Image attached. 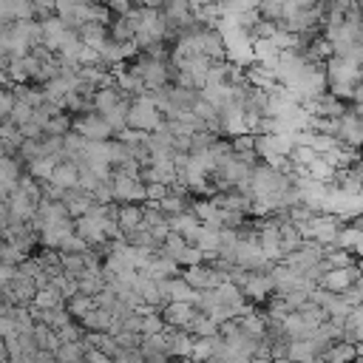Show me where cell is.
Returning <instances> with one entry per match:
<instances>
[{"mask_svg":"<svg viewBox=\"0 0 363 363\" xmlns=\"http://www.w3.org/2000/svg\"><path fill=\"white\" fill-rule=\"evenodd\" d=\"M164 122V113L153 105V99L145 94L133 96L130 99V111H128V128H136V130H145V133H153L159 130Z\"/></svg>","mask_w":363,"mask_h":363,"instance_id":"6da1fadb","label":"cell"},{"mask_svg":"<svg viewBox=\"0 0 363 363\" xmlns=\"http://www.w3.org/2000/svg\"><path fill=\"white\" fill-rule=\"evenodd\" d=\"M71 130L91 139V142H108L113 139V128L111 122L99 113V111H88V113H74L71 116Z\"/></svg>","mask_w":363,"mask_h":363,"instance_id":"7a4b0ae2","label":"cell"},{"mask_svg":"<svg viewBox=\"0 0 363 363\" xmlns=\"http://www.w3.org/2000/svg\"><path fill=\"white\" fill-rule=\"evenodd\" d=\"M323 68H326L329 88H332V85H340V82H352V85H354V82L363 77L360 62H354V60H349V57H340V54H332V57L323 62Z\"/></svg>","mask_w":363,"mask_h":363,"instance_id":"3957f363","label":"cell"},{"mask_svg":"<svg viewBox=\"0 0 363 363\" xmlns=\"http://www.w3.org/2000/svg\"><path fill=\"white\" fill-rule=\"evenodd\" d=\"M111 182H113V196L116 201H130V204H145L147 201V184L142 179H133V176H125L119 170L111 173Z\"/></svg>","mask_w":363,"mask_h":363,"instance_id":"277c9868","label":"cell"},{"mask_svg":"<svg viewBox=\"0 0 363 363\" xmlns=\"http://www.w3.org/2000/svg\"><path fill=\"white\" fill-rule=\"evenodd\" d=\"M182 278L193 286V289H216L218 284L227 281V275L221 269H216L213 264H190V267H182Z\"/></svg>","mask_w":363,"mask_h":363,"instance_id":"5b68a950","label":"cell"},{"mask_svg":"<svg viewBox=\"0 0 363 363\" xmlns=\"http://www.w3.org/2000/svg\"><path fill=\"white\" fill-rule=\"evenodd\" d=\"M363 275V269H360V264H352V267H340V269H329V272H323L320 275V281H318V286H323V289H329V292H335V295H340V292H346L352 284H357V278Z\"/></svg>","mask_w":363,"mask_h":363,"instance_id":"8992f818","label":"cell"},{"mask_svg":"<svg viewBox=\"0 0 363 363\" xmlns=\"http://www.w3.org/2000/svg\"><path fill=\"white\" fill-rule=\"evenodd\" d=\"M43 23V45L48 48V51H60V45L71 37V34H77V31H71L68 26H65V20L60 17V14H48V17H43L40 20Z\"/></svg>","mask_w":363,"mask_h":363,"instance_id":"52a82bcc","label":"cell"},{"mask_svg":"<svg viewBox=\"0 0 363 363\" xmlns=\"http://www.w3.org/2000/svg\"><path fill=\"white\" fill-rule=\"evenodd\" d=\"M241 292L247 295V301H252L258 306V303H264L275 292V281H272L269 272H250L247 281L241 284Z\"/></svg>","mask_w":363,"mask_h":363,"instance_id":"ba28073f","label":"cell"},{"mask_svg":"<svg viewBox=\"0 0 363 363\" xmlns=\"http://www.w3.org/2000/svg\"><path fill=\"white\" fill-rule=\"evenodd\" d=\"M193 315H196V303H190V301H167L162 306V318L173 329H187Z\"/></svg>","mask_w":363,"mask_h":363,"instance_id":"9c48e42d","label":"cell"},{"mask_svg":"<svg viewBox=\"0 0 363 363\" xmlns=\"http://www.w3.org/2000/svg\"><path fill=\"white\" fill-rule=\"evenodd\" d=\"M6 201H9V213H11L14 221H31V218L37 216V207H40V201H34V199H31L26 190H20V187H14Z\"/></svg>","mask_w":363,"mask_h":363,"instance_id":"30bf717a","label":"cell"},{"mask_svg":"<svg viewBox=\"0 0 363 363\" xmlns=\"http://www.w3.org/2000/svg\"><path fill=\"white\" fill-rule=\"evenodd\" d=\"M48 182H51V184H57V187H62V190L77 187V184H79V164H77V162H71V159H60V162L54 164V170H51Z\"/></svg>","mask_w":363,"mask_h":363,"instance_id":"8fae6325","label":"cell"},{"mask_svg":"<svg viewBox=\"0 0 363 363\" xmlns=\"http://www.w3.org/2000/svg\"><path fill=\"white\" fill-rule=\"evenodd\" d=\"M164 337H167V352H170V357H187V354L193 352L196 335H190L187 329L164 326Z\"/></svg>","mask_w":363,"mask_h":363,"instance_id":"7c38bea8","label":"cell"},{"mask_svg":"<svg viewBox=\"0 0 363 363\" xmlns=\"http://www.w3.org/2000/svg\"><path fill=\"white\" fill-rule=\"evenodd\" d=\"M62 204H65V210H68L71 218H79V216H85L94 207V193H85L79 187H71V190H65Z\"/></svg>","mask_w":363,"mask_h":363,"instance_id":"4fadbf2b","label":"cell"},{"mask_svg":"<svg viewBox=\"0 0 363 363\" xmlns=\"http://www.w3.org/2000/svg\"><path fill=\"white\" fill-rule=\"evenodd\" d=\"M71 233H74V218L48 224V227L40 230V247H54V250H60V244H62Z\"/></svg>","mask_w":363,"mask_h":363,"instance_id":"5bb4252c","label":"cell"},{"mask_svg":"<svg viewBox=\"0 0 363 363\" xmlns=\"http://www.w3.org/2000/svg\"><path fill=\"white\" fill-rule=\"evenodd\" d=\"M77 34H79V40H82L85 45H91L94 51H102V48L111 43V31H108V26H102V23H85Z\"/></svg>","mask_w":363,"mask_h":363,"instance_id":"9a60e30c","label":"cell"},{"mask_svg":"<svg viewBox=\"0 0 363 363\" xmlns=\"http://www.w3.org/2000/svg\"><path fill=\"white\" fill-rule=\"evenodd\" d=\"M142 272H147L150 278L167 281V278L182 275V264H179V261H173V258H167V255H153V261H150V264H147Z\"/></svg>","mask_w":363,"mask_h":363,"instance_id":"2e32d148","label":"cell"},{"mask_svg":"<svg viewBox=\"0 0 363 363\" xmlns=\"http://www.w3.org/2000/svg\"><path fill=\"white\" fill-rule=\"evenodd\" d=\"M326 363H354L357 360V343H352V340H335V343H329V349L320 354Z\"/></svg>","mask_w":363,"mask_h":363,"instance_id":"e0dca14e","label":"cell"},{"mask_svg":"<svg viewBox=\"0 0 363 363\" xmlns=\"http://www.w3.org/2000/svg\"><path fill=\"white\" fill-rule=\"evenodd\" d=\"M116 221H119V230L122 233H130L136 230L142 221H145V204H130V201H119V213H116Z\"/></svg>","mask_w":363,"mask_h":363,"instance_id":"ac0fdd59","label":"cell"},{"mask_svg":"<svg viewBox=\"0 0 363 363\" xmlns=\"http://www.w3.org/2000/svg\"><path fill=\"white\" fill-rule=\"evenodd\" d=\"M79 323H82L85 332H111L113 329V315L102 306H94L85 318H79Z\"/></svg>","mask_w":363,"mask_h":363,"instance_id":"d6986e66","label":"cell"},{"mask_svg":"<svg viewBox=\"0 0 363 363\" xmlns=\"http://www.w3.org/2000/svg\"><path fill=\"white\" fill-rule=\"evenodd\" d=\"M315 357H320V354H318V346L312 340H289V349H286L289 363H309Z\"/></svg>","mask_w":363,"mask_h":363,"instance_id":"ffe728a7","label":"cell"},{"mask_svg":"<svg viewBox=\"0 0 363 363\" xmlns=\"http://www.w3.org/2000/svg\"><path fill=\"white\" fill-rule=\"evenodd\" d=\"M108 31H111V40H116V43H133L136 23L130 20V14H122V17H113L111 20Z\"/></svg>","mask_w":363,"mask_h":363,"instance_id":"44dd1931","label":"cell"},{"mask_svg":"<svg viewBox=\"0 0 363 363\" xmlns=\"http://www.w3.org/2000/svg\"><path fill=\"white\" fill-rule=\"evenodd\" d=\"M281 250H284V258L289 255V252H295L298 247H301V241H303V235H301V227L295 224V221H281Z\"/></svg>","mask_w":363,"mask_h":363,"instance_id":"7402d4cb","label":"cell"},{"mask_svg":"<svg viewBox=\"0 0 363 363\" xmlns=\"http://www.w3.org/2000/svg\"><path fill=\"white\" fill-rule=\"evenodd\" d=\"M125 94L116 88V85H108V88H96V94H94V111H99V113H108L111 108H116L119 105V99H122Z\"/></svg>","mask_w":363,"mask_h":363,"instance_id":"603a6c76","label":"cell"},{"mask_svg":"<svg viewBox=\"0 0 363 363\" xmlns=\"http://www.w3.org/2000/svg\"><path fill=\"white\" fill-rule=\"evenodd\" d=\"M187 332H190V335H196V337H213V335H218V323H216L207 312L196 309V315H193V320H190Z\"/></svg>","mask_w":363,"mask_h":363,"instance_id":"cb8c5ba5","label":"cell"},{"mask_svg":"<svg viewBox=\"0 0 363 363\" xmlns=\"http://www.w3.org/2000/svg\"><path fill=\"white\" fill-rule=\"evenodd\" d=\"M31 335H34L37 346H40V349H45V352H57V346L62 343V340H60V335H57V329H54V326H48V323H34Z\"/></svg>","mask_w":363,"mask_h":363,"instance_id":"d4e9b609","label":"cell"},{"mask_svg":"<svg viewBox=\"0 0 363 363\" xmlns=\"http://www.w3.org/2000/svg\"><path fill=\"white\" fill-rule=\"evenodd\" d=\"M363 241V227H357V224H340V230H337V238H335V247H343V250H357V244Z\"/></svg>","mask_w":363,"mask_h":363,"instance_id":"484cf974","label":"cell"},{"mask_svg":"<svg viewBox=\"0 0 363 363\" xmlns=\"http://www.w3.org/2000/svg\"><path fill=\"white\" fill-rule=\"evenodd\" d=\"M167 295H170V301H196L199 298V289H193L182 275H176V278H167Z\"/></svg>","mask_w":363,"mask_h":363,"instance_id":"4316f807","label":"cell"},{"mask_svg":"<svg viewBox=\"0 0 363 363\" xmlns=\"http://www.w3.org/2000/svg\"><path fill=\"white\" fill-rule=\"evenodd\" d=\"M167 224H170V230H173V233H182L184 238H190V235H193V230H196L201 221H199V218L193 216V210L187 207V210H184V213H179V216H170V218H167Z\"/></svg>","mask_w":363,"mask_h":363,"instance_id":"83f0119b","label":"cell"},{"mask_svg":"<svg viewBox=\"0 0 363 363\" xmlns=\"http://www.w3.org/2000/svg\"><path fill=\"white\" fill-rule=\"evenodd\" d=\"M62 303H65V298L60 295V289L54 284L40 286L37 295H34V301H31V306H40V309H54V306H62Z\"/></svg>","mask_w":363,"mask_h":363,"instance_id":"f1b7e54d","label":"cell"},{"mask_svg":"<svg viewBox=\"0 0 363 363\" xmlns=\"http://www.w3.org/2000/svg\"><path fill=\"white\" fill-rule=\"evenodd\" d=\"M323 255H326V261H329L335 269L357 264V255H354L352 250H343V247H335V244H326V247H323Z\"/></svg>","mask_w":363,"mask_h":363,"instance_id":"f546056e","label":"cell"},{"mask_svg":"<svg viewBox=\"0 0 363 363\" xmlns=\"http://www.w3.org/2000/svg\"><path fill=\"white\" fill-rule=\"evenodd\" d=\"M57 162H60V159H54V156L31 159V162H26V173H31L37 182H48V176H51V170H54Z\"/></svg>","mask_w":363,"mask_h":363,"instance_id":"4dcf8cb0","label":"cell"},{"mask_svg":"<svg viewBox=\"0 0 363 363\" xmlns=\"http://www.w3.org/2000/svg\"><path fill=\"white\" fill-rule=\"evenodd\" d=\"M96 306V301H94V295H82V292H77V295H71L68 301H65V309L71 312V318H85L91 309Z\"/></svg>","mask_w":363,"mask_h":363,"instance_id":"1f68e13d","label":"cell"},{"mask_svg":"<svg viewBox=\"0 0 363 363\" xmlns=\"http://www.w3.org/2000/svg\"><path fill=\"white\" fill-rule=\"evenodd\" d=\"M71 116L74 113H68V111L51 116L45 122V128H43V136H65V133H71Z\"/></svg>","mask_w":363,"mask_h":363,"instance_id":"d6a6232c","label":"cell"},{"mask_svg":"<svg viewBox=\"0 0 363 363\" xmlns=\"http://www.w3.org/2000/svg\"><path fill=\"white\" fill-rule=\"evenodd\" d=\"M278 28H281L278 20H267V17L258 14V20H255L252 28H250V40H252V43H255V40H272V34H275Z\"/></svg>","mask_w":363,"mask_h":363,"instance_id":"836d02e7","label":"cell"},{"mask_svg":"<svg viewBox=\"0 0 363 363\" xmlns=\"http://www.w3.org/2000/svg\"><path fill=\"white\" fill-rule=\"evenodd\" d=\"M295 312H298V315H301L306 323H323V320H329V312H326L320 303H315L312 298H309L306 303H301Z\"/></svg>","mask_w":363,"mask_h":363,"instance_id":"e575fe53","label":"cell"},{"mask_svg":"<svg viewBox=\"0 0 363 363\" xmlns=\"http://www.w3.org/2000/svg\"><path fill=\"white\" fill-rule=\"evenodd\" d=\"M318 156H320V153H318L315 147H309V145H295V147L289 150V162H292V164H301V167H309Z\"/></svg>","mask_w":363,"mask_h":363,"instance_id":"d590c367","label":"cell"},{"mask_svg":"<svg viewBox=\"0 0 363 363\" xmlns=\"http://www.w3.org/2000/svg\"><path fill=\"white\" fill-rule=\"evenodd\" d=\"M164 318H162V312H156V309H150V312H145L142 315V335H159V332H164Z\"/></svg>","mask_w":363,"mask_h":363,"instance_id":"8d00e7d4","label":"cell"},{"mask_svg":"<svg viewBox=\"0 0 363 363\" xmlns=\"http://www.w3.org/2000/svg\"><path fill=\"white\" fill-rule=\"evenodd\" d=\"M113 337H116V343H119L122 352H133V349H139L142 340H145L142 332H130V329H122V332H116Z\"/></svg>","mask_w":363,"mask_h":363,"instance_id":"74e56055","label":"cell"},{"mask_svg":"<svg viewBox=\"0 0 363 363\" xmlns=\"http://www.w3.org/2000/svg\"><path fill=\"white\" fill-rule=\"evenodd\" d=\"M306 170H309V176H312L315 182H323V184H326V182L332 179V173H335V167H332V164H329L323 156H318V159H315V162H312Z\"/></svg>","mask_w":363,"mask_h":363,"instance_id":"f35d334b","label":"cell"},{"mask_svg":"<svg viewBox=\"0 0 363 363\" xmlns=\"http://www.w3.org/2000/svg\"><path fill=\"white\" fill-rule=\"evenodd\" d=\"M31 119H34V108L26 105V102H14V108H11V113H9V122L17 125V128H23V125L31 122Z\"/></svg>","mask_w":363,"mask_h":363,"instance_id":"ab89813d","label":"cell"},{"mask_svg":"<svg viewBox=\"0 0 363 363\" xmlns=\"http://www.w3.org/2000/svg\"><path fill=\"white\" fill-rule=\"evenodd\" d=\"M51 284L60 289V295L68 301L71 295H77L79 292V284H77V278H71L68 272H62V275H57V278H51Z\"/></svg>","mask_w":363,"mask_h":363,"instance_id":"60d3db41","label":"cell"},{"mask_svg":"<svg viewBox=\"0 0 363 363\" xmlns=\"http://www.w3.org/2000/svg\"><path fill=\"white\" fill-rule=\"evenodd\" d=\"M14 102H17L14 88H11V85H0V119H9V113H11Z\"/></svg>","mask_w":363,"mask_h":363,"instance_id":"b9f144b4","label":"cell"},{"mask_svg":"<svg viewBox=\"0 0 363 363\" xmlns=\"http://www.w3.org/2000/svg\"><path fill=\"white\" fill-rule=\"evenodd\" d=\"M190 357L193 360H207V357H213V343H210V337H196L193 340V352H190Z\"/></svg>","mask_w":363,"mask_h":363,"instance_id":"7bdbcfd3","label":"cell"},{"mask_svg":"<svg viewBox=\"0 0 363 363\" xmlns=\"http://www.w3.org/2000/svg\"><path fill=\"white\" fill-rule=\"evenodd\" d=\"M221 227H230V230H238L250 216L247 213H238V210H221Z\"/></svg>","mask_w":363,"mask_h":363,"instance_id":"ee69618b","label":"cell"},{"mask_svg":"<svg viewBox=\"0 0 363 363\" xmlns=\"http://www.w3.org/2000/svg\"><path fill=\"white\" fill-rule=\"evenodd\" d=\"M91 247H88V241L85 238H79L77 233H71L62 244H60V252H88Z\"/></svg>","mask_w":363,"mask_h":363,"instance_id":"f6af8a7d","label":"cell"},{"mask_svg":"<svg viewBox=\"0 0 363 363\" xmlns=\"http://www.w3.org/2000/svg\"><path fill=\"white\" fill-rule=\"evenodd\" d=\"M281 298H284V301L289 303V309L295 312L301 303H306V301H309V289H289V292H284Z\"/></svg>","mask_w":363,"mask_h":363,"instance_id":"bcb514c9","label":"cell"},{"mask_svg":"<svg viewBox=\"0 0 363 363\" xmlns=\"http://www.w3.org/2000/svg\"><path fill=\"white\" fill-rule=\"evenodd\" d=\"M133 6H139V0H108V9L113 11V17H122V14H130Z\"/></svg>","mask_w":363,"mask_h":363,"instance_id":"7dc6e473","label":"cell"},{"mask_svg":"<svg viewBox=\"0 0 363 363\" xmlns=\"http://www.w3.org/2000/svg\"><path fill=\"white\" fill-rule=\"evenodd\" d=\"M147 184V201H159L170 193V184H162V182H145Z\"/></svg>","mask_w":363,"mask_h":363,"instance_id":"c3c4849f","label":"cell"},{"mask_svg":"<svg viewBox=\"0 0 363 363\" xmlns=\"http://www.w3.org/2000/svg\"><path fill=\"white\" fill-rule=\"evenodd\" d=\"M85 363H111V357L102 354L99 349H88V352H85Z\"/></svg>","mask_w":363,"mask_h":363,"instance_id":"681fc988","label":"cell"},{"mask_svg":"<svg viewBox=\"0 0 363 363\" xmlns=\"http://www.w3.org/2000/svg\"><path fill=\"white\" fill-rule=\"evenodd\" d=\"M352 102H360V105H363V77L354 82V91H352Z\"/></svg>","mask_w":363,"mask_h":363,"instance_id":"f907efd6","label":"cell"},{"mask_svg":"<svg viewBox=\"0 0 363 363\" xmlns=\"http://www.w3.org/2000/svg\"><path fill=\"white\" fill-rule=\"evenodd\" d=\"M11 360V352H9V343L6 337H0V363H9Z\"/></svg>","mask_w":363,"mask_h":363,"instance_id":"816d5d0a","label":"cell"},{"mask_svg":"<svg viewBox=\"0 0 363 363\" xmlns=\"http://www.w3.org/2000/svg\"><path fill=\"white\" fill-rule=\"evenodd\" d=\"M167 0H139V6H147V9H162Z\"/></svg>","mask_w":363,"mask_h":363,"instance_id":"f5cc1de1","label":"cell"},{"mask_svg":"<svg viewBox=\"0 0 363 363\" xmlns=\"http://www.w3.org/2000/svg\"><path fill=\"white\" fill-rule=\"evenodd\" d=\"M207 3H216V0H190V6H193V11H196V9H201V6H207Z\"/></svg>","mask_w":363,"mask_h":363,"instance_id":"db71d44e","label":"cell"},{"mask_svg":"<svg viewBox=\"0 0 363 363\" xmlns=\"http://www.w3.org/2000/svg\"><path fill=\"white\" fill-rule=\"evenodd\" d=\"M354 255H357V258H363V241L357 244V250H354Z\"/></svg>","mask_w":363,"mask_h":363,"instance_id":"11a10c76","label":"cell"},{"mask_svg":"<svg viewBox=\"0 0 363 363\" xmlns=\"http://www.w3.org/2000/svg\"><path fill=\"white\" fill-rule=\"evenodd\" d=\"M357 357H363V340L357 343Z\"/></svg>","mask_w":363,"mask_h":363,"instance_id":"9f6ffc18","label":"cell"},{"mask_svg":"<svg viewBox=\"0 0 363 363\" xmlns=\"http://www.w3.org/2000/svg\"><path fill=\"white\" fill-rule=\"evenodd\" d=\"M6 306V298H3V286H0V309Z\"/></svg>","mask_w":363,"mask_h":363,"instance_id":"6f0895ef","label":"cell"},{"mask_svg":"<svg viewBox=\"0 0 363 363\" xmlns=\"http://www.w3.org/2000/svg\"><path fill=\"white\" fill-rule=\"evenodd\" d=\"M167 363H179V357H170V360H167Z\"/></svg>","mask_w":363,"mask_h":363,"instance_id":"680465c9","label":"cell"},{"mask_svg":"<svg viewBox=\"0 0 363 363\" xmlns=\"http://www.w3.org/2000/svg\"><path fill=\"white\" fill-rule=\"evenodd\" d=\"M96 3H108V0H96Z\"/></svg>","mask_w":363,"mask_h":363,"instance_id":"91938a15","label":"cell"},{"mask_svg":"<svg viewBox=\"0 0 363 363\" xmlns=\"http://www.w3.org/2000/svg\"><path fill=\"white\" fill-rule=\"evenodd\" d=\"M267 363H275V360H267Z\"/></svg>","mask_w":363,"mask_h":363,"instance_id":"94428289","label":"cell"},{"mask_svg":"<svg viewBox=\"0 0 363 363\" xmlns=\"http://www.w3.org/2000/svg\"><path fill=\"white\" fill-rule=\"evenodd\" d=\"M360 68H363V62H360Z\"/></svg>","mask_w":363,"mask_h":363,"instance_id":"6125c7cd","label":"cell"}]
</instances>
